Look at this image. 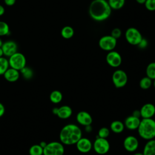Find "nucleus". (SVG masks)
Returning a JSON list of instances; mask_svg holds the SVG:
<instances>
[{"instance_id":"obj_31","label":"nucleus","mask_w":155,"mask_h":155,"mask_svg":"<svg viewBox=\"0 0 155 155\" xmlns=\"http://www.w3.org/2000/svg\"><path fill=\"white\" fill-rule=\"evenodd\" d=\"M144 4L148 10L155 11V0H146Z\"/></svg>"},{"instance_id":"obj_29","label":"nucleus","mask_w":155,"mask_h":155,"mask_svg":"<svg viewBox=\"0 0 155 155\" xmlns=\"http://www.w3.org/2000/svg\"><path fill=\"white\" fill-rule=\"evenodd\" d=\"M10 33V27L7 23L0 21V36H7Z\"/></svg>"},{"instance_id":"obj_2","label":"nucleus","mask_w":155,"mask_h":155,"mask_svg":"<svg viewBox=\"0 0 155 155\" xmlns=\"http://www.w3.org/2000/svg\"><path fill=\"white\" fill-rule=\"evenodd\" d=\"M81 128L74 124H69L62 127L59 133L60 142L66 145H72L82 137Z\"/></svg>"},{"instance_id":"obj_17","label":"nucleus","mask_w":155,"mask_h":155,"mask_svg":"<svg viewBox=\"0 0 155 155\" xmlns=\"http://www.w3.org/2000/svg\"><path fill=\"white\" fill-rule=\"evenodd\" d=\"M20 74L19 71L12 67H9L3 75L7 81L9 82H15L19 79Z\"/></svg>"},{"instance_id":"obj_40","label":"nucleus","mask_w":155,"mask_h":155,"mask_svg":"<svg viewBox=\"0 0 155 155\" xmlns=\"http://www.w3.org/2000/svg\"><path fill=\"white\" fill-rule=\"evenodd\" d=\"M136 1L140 4H144L146 0H136Z\"/></svg>"},{"instance_id":"obj_19","label":"nucleus","mask_w":155,"mask_h":155,"mask_svg":"<svg viewBox=\"0 0 155 155\" xmlns=\"http://www.w3.org/2000/svg\"><path fill=\"white\" fill-rule=\"evenodd\" d=\"M142 153L143 155H155V139L147 141L143 147Z\"/></svg>"},{"instance_id":"obj_12","label":"nucleus","mask_w":155,"mask_h":155,"mask_svg":"<svg viewBox=\"0 0 155 155\" xmlns=\"http://www.w3.org/2000/svg\"><path fill=\"white\" fill-rule=\"evenodd\" d=\"M78 150L82 153H88L93 148V143L87 137H81L75 144Z\"/></svg>"},{"instance_id":"obj_20","label":"nucleus","mask_w":155,"mask_h":155,"mask_svg":"<svg viewBox=\"0 0 155 155\" xmlns=\"http://www.w3.org/2000/svg\"><path fill=\"white\" fill-rule=\"evenodd\" d=\"M125 128L124 124L120 120H114L110 124L111 130L115 133H122Z\"/></svg>"},{"instance_id":"obj_44","label":"nucleus","mask_w":155,"mask_h":155,"mask_svg":"<svg viewBox=\"0 0 155 155\" xmlns=\"http://www.w3.org/2000/svg\"><path fill=\"white\" fill-rule=\"evenodd\" d=\"M2 44H3V42H2V40L0 39V47H1V46H2Z\"/></svg>"},{"instance_id":"obj_24","label":"nucleus","mask_w":155,"mask_h":155,"mask_svg":"<svg viewBox=\"0 0 155 155\" xmlns=\"http://www.w3.org/2000/svg\"><path fill=\"white\" fill-rule=\"evenodd\" d=\"M146 75L151 79H155V62L150 63L146 68Z\"/></svg>"},{"instance_id":"obj_33","label":"nucleus","mask_w":155,"mask_h":155,"mask_svg":"<svg viewBox=\"0 0 155 155\" xmlns=\"http://www.w3.org/2000/svg\"><path fill=\"white\" fill-rule=\"evenodd\" d=\"M147 45H148V41L143 38L141 39V41L137 45L138 47H139L140 48H142V49L145 48L147 47Z\"/></svg>"},{"instance_id":"obj_1","label":"nucleus","mask_w":155,"mask_h":155,"mask_svg":"<svg viewBox=\"0 0 155 155\" xmlns=\"http://www.w3.org/2000/svg\"><path fill=\"white\" fill-rule=\"evenodd\" d=\"M88 13L93 20L101 22L110 17L111 8L106 0H93L90 4Z\"/></svg>"},{"instance_id":"obj_23","label":"nucleus","mask_w":155,"mask_h":155,"mask_svg":"<svg viewBox=\"0 0 155 155\" xmlns=\"http://www.w3.org/2000/svg\"><path fill=\"white\" fill-rule=\"evenodd\" d=\"M107 1L111 8L114 10L122 8L125 2V0H108Z\"/></svg>"},{"instance_id":"obj_6","label":"nucleus","mask_w":155,"mask_h":155,"mask_svg":"<svg viewBox=\"0 0 155 155\" xmlns=\"http://www.w3.org/2000/svg\"><path fill=\"white\" fill-rule=\"evenodd\" d=\"M93 148L97 154L103 155L109 151L110 145L107 139L97 136L93 143Z\"/></svg>"},{"instance_id":"obj_30","label":"nucleus","mask_w":155,"mask_h":155,"mask_svg":"<svg viewBox=\"0 0 155 155\" xmlns=\"http://www.w3.org/2000/svg\"><path fill=\"white\" fill-rule=\"evenodd\" d=\"M110 130L107 128V127H102L101 128L99 131H98V134H97V136L101 138H105L107 139L109 135H110Z\"/></svg>"},{"instance_id":"obj_8","label":"nucleus","mask_w":155,"mask_h":155,"mask_svg":"<svg viewBox=\"0 0 155 155\" xmlns=\"http://www.w3.org/2000/svg\"><path fill=\"white\" fill-rule=\"evenodd\" d=\"M111 79L114 85L117 88L124 87L128 82L127 73L120 69L116 70L113 72Z\"/></svg>"},{"instance_id":"obj_15","label":"nucleus","mask_w":155,"mask_h":155,"mask_svg":"<svg viewBox=\"0 0 155 155\" xmlns=\"http://www.w3.org/2000/svg\"><path fill=\"white\" fill-rule=\"evenodd\" d=\"M76 120L82 126L90 125L92 124L93 119L90 113L85 111H81L76 114Z\"/></svg>"},{"instance_id":"obj_22","label":"nucleus","mask_w":155,"mask_h":155,"mask_svg":"<svg viewBox=\"0 0 155 155\" xmlns=\"http://www.w3.org/2000/svg\"><path fill=\"white\" fill-rule=\"evenodd\" d=\"M74 33V29L68 25L64 27L61 31V35L62 38L64 39H70L71 38Z\"/></svg>"},{"instance_id":"obj_14","label":"nucleus","mask_w":155,"mask_h":155,"mask_svg":"<svg viewBox=\"0 0 155 155\" xmlns=\"http://www.w3.org/2000/svg\"><path fill=\"white\" fill-rule=\"evenodd\" d=\"M140 113L142 119L152 118L155 114V106L151 103H147L140 108Z\"/></svg>"},{"instance_id":"obj_39","label":"nucleus","mask_w":155,"mask_h":155,"mask_svg":"<svg viewBox=\"0 0 155 155\" xmlns=\"http://www.w3.org/2000/svg\"><path fill=\"white\" fill-rule=\"evenodd\" d=\"M47 143H46L45 141H42V142H40V143H39V145L42 147V148H45V146L47 145Z\"/></svg>"},{"instance_id":"obj_18","label":"nucleus","mask_w":155,"mask_h":155,"mask_svg":"<svg viewBox=\"0 0 155 155\" xmlns=\"http://www.w3.org/2000/svg\"><path fill=\"white\" fill-rule=\"evenodd\" d=\"M73 113L71 108L68 105H62L58 108L56 115L58 117L62 119H66L69 118Z\"/></svg>"},{"instance_id":"obj_9","label":"nucleus","mask_w":155,"mask_h":155,"mask_svg":"<svg viewBox=\"0 0 155 155\" xmlns=\"http://www.w3.org/2000/svg\"><path fill=\"white\" fill-rule=\"evenodd\" d=\"M117 44V39L111 35H105L101 37L99 41V47L107 51H112L114 49Z\"/></svg>"},{"instance_id":"obj_38","label":"nucleus","mask_w":155,"mask_h":155,"mask_svg":"<svg viewBox=\"0 0 155 155\" xmlns=\"http://www.w3.org/2000/svg\"><path fill=\"white\" fill-rule=\"evenodd\" d=\"M85 131L88 133H90L92 131V127L91 126V125H87V126H85Z\"/></svg>"},{"instance_id":"obj_16","label":"nucleus","mask_w":155,"mask_h":155,"mask_svg":"<svg viewBox=\"0 0 155 155\" xmlns=\"http://www.w3.org/2000/svg\"><path fill=\"white\" fill-rule=\"evenodd\" d=\"M140 122V119L139 117L133 116V115L128 116L124 121V125L127 129L130 130H137Z\"/></svg>"},{"instance_id":"obj_45","label":"nucleus","mask_w":155,"mask_h":155,"mask_svg":"<svg viewBox=\"0 0 155 155\" xmlns=\"http://www.w3.org/2000/svg\"><path fill=\"white\" fill-rule=\"evenodd\" d=\"M153 85L154 87L155 88V79H154V80H153Z\"/></svg>"},{"instance_id":"obj_36","label":"nucleus","mask_w":155,"mask_h":155,"mask_svg":"<svg viewBox=\"0 0 155 155\" xmlns=\"http://www.w3.org/2000/svg\"><path fill=\"white\" fill-rule=\"evenodd\" d=\"M132 115H133V116H135V117H137L140 118V110H134V111L133 112Z\"/></svg>"},{"instance_id":"obj_42","label":"nucleus","mask_w":155,"mask_h":155,"mask_svg":"<svg viewBox=\"0 0 155 155\" xmlns=\"http://www.w3.org/2000/svg\"><path fill=\"white\" fill-rule=\"evenodd\" d=\"M3 55H4V54H3V51H2V50L1 47H0V58L2 57V56H3Z\"/></svg>"},{"instance_id":"obj_21","label":"nucleus","mask_w":155,"mask_h":155,"mask_svg":"<svg viewBox=\"0 0 155 155\" xmlns=\"http://www.w3.org/2000/svg\"><path fill=\"white\" fill-rule=\"evenodd\" d=\"M63 98L62 93L59 90H54L50 94V100L53 104L60 103Z\"/></svg>"},{"instance_id":"obj_25","label":"nucleus","mask_w":155,"mask_h":155,"mask_svg":"<svg viewBox=\"0 0 155 155\" xmlns=\"http://www.w3.org/2000/svg\"><path fill=\"white\" fill-rule=\"evenodd\" d=\"M152 84L153 80L147 76L142 78L139 82V86L143 90H147L150 88Z\"/></svg>"},{"instance_id":"obj_28","label":"nucleus","mask_w":155,"mask_h":155,"mask_svg":"<svg viewBox=\"0 0 155 155\" xmlns=\"http://www.w3.org/2000/svg\"><path fill=\"white\" fill-rule=\"evenodd\" d=\"M20 74H21L24 78L25 79H31L33 76V70L27 67H24L23 68H22L20 71Z\"/></svg>"},{"instance_id":"obj_5","label":"nucleus","mask_w":155,"mask_h":155,"mask_svg":"<svg viewBox=\"0 0 155 155\" xmlns=\"http://www.w3.org/2000/svg\"><path fill=\"white\" fill-rule=\"evenodd\" d=\"M8 63L10 67L20 71L26 66V58L25 56L19 52H16L9 57Z\"/></svg>"},{"instance_id":"obj_26","label":"nucleus","mask_w":155,"mask_h":155,"mask_svg":"<svg viewBox=\"0 0 155 155\" xmlns=\"http://www.w3.org/2000/svg\"><path fill=\"white\" fill-rule=\"evenodd\" d=\"M44 148H42L39 144H35L30 147L29 148L30 155H43Z\"/></svg>"},{"instance_id":"obj_7","label":"nucleus","mask_w":155,"mask_h":155,"mask_svg":"<svg viewBox=\"0 0 155 155\" xmlns=\"http://www.w3.org/2000/svg\"><path fill=\"white\" fill-rule=\"evenodd\" d=\"M125 37L127 41L133 45H137L143 38L140 32L134 27L128 28L125 33Z\"/></svg>"},{"instance_id":"obj_32","label":"nucleus","mask_w":155,"mask_h":155,"mask_svg":"<svg viewBox=\"0 0 155 155\" xmlns=\"http://www.w3.org/2000/svg\"><path fill=\"white\" fill-rule=\"evenodd\" d=\"M111 36H112L115 39H119L122 35V31L119 28H114L112 30L111 32Z\"/></svg>"},{"instance_id":"obj_3","label":"nucleus","mask_w":155,"mask_h":155,"mask_svg":"<svg viewBox=\"0 0 155 155\" xmlns=\"http://www.w3.org/2000/svg\"><path fill=\"white\" fill-rule=\"evenodd\" d=\"M139 136L147 140L155 137V120L152 118L142 119L137 128Z\"/></svg>"},{"instance_id":"obj_34","label":"nucleus","mask_w":155,"mask_h":155,"mask_svg":"<svg viewBox=\"0 0 155 155\" xmlns=\"http://www.w3.org/2000/svg\"><path fill=\"white\" fill-rule=\"evenodd\" d=\"M4 1L7 6H13L16 2V0H4Z\"/></svg>"},{"instance_id":"obj_41","label":"nucleus","mask_w":155,"mask_h":155,"mask_svg":"<svg viewBox=\"0 0 155 155\" xmlns=\"http://www.w3.org/2000/svg\"><path fill=\"white\" fill-rule=\"evenodd\" d=\"M57 111H58V108L57 107H55V108H53V110H52V112L54 114H56V113H57Z\"/></svg>"},{"instance_id":"obj_37","label":"nucleus","mask_w":155,"mask_h":155,"mask_svg":"<svg viewBox=\"0 0 155 155\" xmlns=\"http://www.w3.org/2000/svg\"><path fill=\"white\" fill-rule=\"evenodd\" d=\"M4 13H5L4 7L2 5H0V16H2L4 14Z\"/></svg>"},{"instance_id":"obj_11","label":"nucleus","mask_w":155,"mask_h":155,"mask_svg":"<svg viewBox=\"0 0 155 155\" xmlns=\"http://www.w3.org/2000/svg\"><path fill=\"white\" fill-rule=\"evenodd\" d=\"M124 148L128 152H134L139 147V140L134 136H128L124 140Z\"/></svg>"},{"instance_id":"obj_4","label":"nucleus","mask_w":155,"mask_h":155,"mask_svg":"<svg viewBox=\"0 0 155 155\" xmlns=\"http://www.w3.org/2000/svg\"><path fill=\"white\" fill-rule=\"evenodd\" d=\"M65 151L64 144L61 142H49L44 148L43 155H64Z\"/></svg>"},{"instance_id":"obj_43","label":"nucleus","mask_w":155,"mask_h":155,"mask_svg":"<svg viewBox=\"0 0 155 155\" xmlns=\"http://www.w3.org/2000/svg\"><path fill=\"white\" fill-rule=\"evenodd\" d=\"M133 155H143V154L140 152H137V153H135Z\"/></svg>"},{"instance_id":"obj_13","label":"nucleus","mask_w":155,"mask_h":155,"mask_svg":"<svg viewBox=\"0 0 155 155\" xmlns=\"http://www.w3.org/2000/svg\"><path fill=\"white\" fill-rule=\"evenodd\" d=\"M4 55L7 57H10L18 50L17 44L13 41H8L4 42L1 46Z\"/></svg>"},{"instance_id":"obj_27","label":"nucleus","mask_w":155,"mask_h":155,"mask_svg":"<svg viewBox=\"0 0 155 155\" xmlns=\"http://www.w3.org/2000/svg\"><path fill=\"white\" fill-rule=\"evenodd\" d=\"M9 67L8 60L3 56L0 58V75H3Z\"/></svg>"},{"instance_id":"obj_35","label":"nucleus","mask_w":155,"mask_h":155,"mask_svg":"<svg viewBox=\"0 0 155 155\" xmlns=\"http://www.w3.org/2000/svg\"><path fill=\"white\" fill-rule=\"evenodd\" d=\"M5 109L4 105L1 102H0V117H1L5 114Z\"/></svg>"},{"instance_id":"obj_10","label":"nucleus","mask_w":155,"mask_h":155,"mask_svg":"<svg viewBox=\"0 0 155 155\" xmlns=\"http://www.w3.org/2000/svg\"><path fill=\"white\" fill-rule=\"evenodd\" d=\"M106 61L111 67L117 68L119 67L122 63V57L118 52L112 50L107 53Z\"/></svg>"}]
</instances>
